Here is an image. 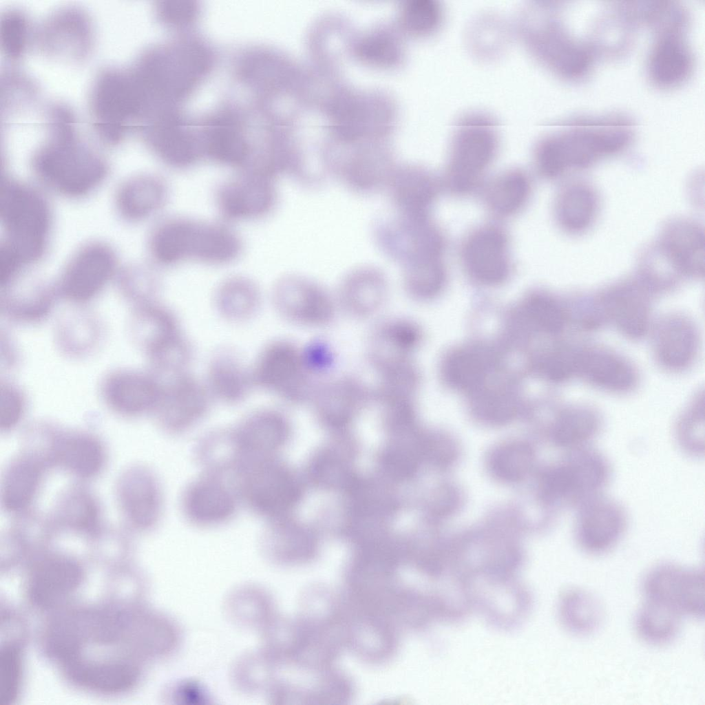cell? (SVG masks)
I'll return each instance as SVG.
<instances>
[{
    "mask_svg": "<svg viewBox=\"0 0 705 705\" xmlns=\"http://www.w3.org/2000/svg\"><path fill=\"white\" fill-rule=\"evenodd\" d=\"M202 151L229 166L249 162L251 148L237 115L224 111L209 117L200 132Z\"/></svg>",
    "mask_w": 705,
    "mask_h": 705,
    "instance_id": "29",
    "label": "cell"
},
{
    "mask_svg": "<svg viewBox=\"0 0 705 705\" xmlns=\"http://www.w3.org/2000/svg\"><path fill=\"white\" fill-rule=\"evenodd\" d=\"M82 580V570L73 560L55 557L45 560L35 569L28 585L31 601L42 608L55 605L75 590Z\"/></svg>",
    "mask_w": 705,
    "mask_h": 705,
    "instance_id": "35",
    "label": "cell"
},
{
    "mask_svg": "<svg viewBox=\"0 0 705 705\" xmlns=\"http://www.w3.org/2000/svg\"><path fill=\"white\" fill-rule=\"evenodd\" d=\"M454 129L448 180L453 190L463 192L471 189L496 155L497 122L492 115L472 111L459 116Z\"/></svg>",
    "mask_w": 705,
    "mask_h": 705,
    "instance_id": "10",
    "label": "cell"
},
{
    "mask_svg": "<svg viewBox=\"0 0 705 705\" xmlns=\"http://www.w3.org/2000/svg\"><path fill=\"white\" fill-rule=\"evenodd\" d=\"M151 246L155 258L165 265L188 258L211 264L228 263L241 251L240 239L229 229L181 218L162 223L154 232Z\"/></svg>",
    "mask_w": 705,
    "mask_h": 705,
    "instance_id": "6",
    "label": "cell"
},
{
    "mask_svg": "<svg viewBox=\"0 0 705 705\" xmlns=\"http://www.w3.org/2000/svg\"><path fill=\"white\" fill-rule=\"evenodd\" d=\"M0 256L1 284L6 286L15 274L21 260L8 245L1 248Z\"/></svg>",
    "mask_w": 705,
    "mask_h": 705,
    "instance_id": "60",
    "label": "cell"
},
{
    "mask_svg": "<svg viewBox=\"0 0 705 705\" xmlns=\"http://www.w3.org/2000/svg\"><path fill=\"white\" fill-rule=\"evenodd\" d=\"M406 268L404 285L411 297L417 299H426L441 289L445 280V271L441 259Z\"/></svg>",
    "mask_w": 705,
    "mask_h": 705,
    "instance_id": "51",
    "label": "cell"
},
{
    "mask_svg": "<svg viewBox=\"0 0 705 705\" xmlns=\"http://www.w3.org/2000/svg\"><path fill=\"white\" fill-rule=\"evenodd\" d=\"M275 198L271 176L256 171H247L229 180L217 193L219 209L230 220L262 216L271 210Z\"/></svg>",
    "mask_w": 705,
    "mask_h": 705,
    "instance_id": "22",
    "label": "cell"
},
{
    "mask_svg": "<svg viewBox=\"0 0 705 705\" xmlns=\"http://www.w3.org/2000/svg\"><path fill=\"white\" fill-rule=\"evenodd\" d=\"M574 374L596 386L616 392L630 390L637 381L636 372L626 359L600 348L575 352Z\"/></svg>",
    "mask_w": 705,
    "mask_h": 705,
    "instance_id": "32",
    "label": "cell"
},
{
    "mask_svg": "<svg viewBox=\"0 0 705 705\" xmlns=\"http://www.w3.org/2000/svg\"><path fill=\"white\" fill-rule=\"evenodd\" d=\"M533 460L531 448L525 443H508L496 449L490 458L493 474L505 481H516L528 472Z\"/></svg>",
    "mask_w": 705,
    "mask_h": 705,
    "instance_id": "50",
    "label": "cell"
},
{
    "mask_svg": "<svg viewBox=\"0 0 705 705\" xmlns=\"http://www.w3.org/2000/svg\"><path fill=\"white\" fill-rule=\"evenodd\" d=\"M655 30V41L647 59V73L656 87L671 89L691 76L694 59L688 43L687 12L674 3L664 5L649 23Z\"/></svg>",
    "mask_w": 705,
    "mask_h": 705,
    "instance_id": "9",
    "label": "cell"
},
{
    "mask_svg": "<svg viewBox=\"0 0 705 705\" xmlns=\"http://www.w3.org/2000/svg\"><path fill=\"white\" fill-rule=\"evenodd\" d=\"M213 307L220 317L233 324L245 323L260 312L262 296L255 282L245 277H233L215 291Z\"/></svg>",
    "mask_w": 705,
    "mask_h": 705,
    "instance_id": "39",
    "label": "cell"
},
{
    "mask_svg": "<svg viewBox=\"0 0 705 705\" xmlns=\"http://www.w3.org/2000/svg\"><path fill=\"white\" fill-rule=\"evenodd\" d=\"M54 455L61 465L84 477L96 474L103 463L101 445L84 434H70L59 438L54 445Z\"/></svg>",
    "mask_w": 705,
    "mask_h": 705,
    "instance_id": "41",
    "label": "cell"
},
{
    "mask_svg": "<svg viewBox=\"0 0 705 705\" xmlns=\"http://www.w3.org/2000/svg\"><path fill=\"white\" fill-rule=\"evenodd\" d=\"M598 198L587 185H573L565 189L556 204L560 225L571 233H580L593 223L598 211Z\"/></svg>",
    "mask_w": 705,
    "mask_h": 705,
    "instance_id": "42",
    "label": "cell"
},
{
    "mask_svg": "<svg viewBox=\"0 0 705 705\" xmlns=\"http://www.w3.org/2000/svg\"><path fill=\"white\" fill-rule=\"evenodd\" d=\"M462 258L467 272L481 283L497 284L508 275L507 239L496 228L485 227L474 232L463 245Z\"/></svg>",
    "mask_w": 705,
    "mask_h": 705,
    "instance_id": "28",
    "label": "cell"
},
{
    "mask_svg": "<svg viewBox=\"0 0 705 705\" xmlns=\"http://www.w3.org/2000/svg\"><path fill=\"white\" fill-rule=\"evenodd\" d=\"M601 419L591 408L576 406L562 411L556 419L551 439L558 447L574 450L586 447L599 433Z\"/></svg>",
    "mask_w": 705,
    "mask_h": 705,
    "instance_id": "40",
    "label": "cell"
},
{
    "mask_svg": "<svg viewBox=\"0 0 705 705\" xmlns=\"http://www.w3.org/2000/svg\"><path fill=\"white\" fill-rule=\"evenodd\" d=\"M251 368L255 388L290 404L310 401L320 383L305 361L302 347L287 339L266 343Z\"/></svg>",
    "mask_w": 705,
    "mask_h": 705,
    "instance_id": "7",
    "label": "cell"
},
{
    "mask_svg": "<svg viewBox=\"0 0 705 705\" xmlns=\"http://www.w3.org/2000/svg\"><path fill=\"white\" fill-rule=\"evenodd\" d=\"M1 214L9 246L21 261L36 259L43 250L49 229L48 207L32 191L6 182L1 193Z\"/></svg>",
    "mask_w": 705,
    "mask_h": 705,
    "instance_id": "11",
    "label": "cell"
},
{
    "mask_svg": "<svg viewBox=\"0 0 705 705\" xmlns=\"http://www.w3.org/2000/svg\"><path fill=\"white\" fill-rule=\"evenodd\" d=\"M403 17L410 32L418 35H430L442 26L444 11L439 1L412 0L405 6Z\"/></svg>",
    "mask_w": 705,
    "mask_h": 705,
    "instance_id": "53",
    "label": "cell"
},
{
    "mask_svg": "<svg viewBox=\"0 0 705 705\" xmlns=\"http://www.w3.org/2000/svg\"><path fill=\"white\" fill-rule=\"evenodd\" d=\"M419 327L412 321L392 317L376 324L366 346L368 363L377 373L410 360L421 341Z\"/></svg>",
    "mask_w": 705,
    "mask_h": 705,
    "instance_id": "26",
    "label": "cell"
},
{
    "mask_svg": "<svg viewBox=\"0 0 705 705\" xmlns=\"http://www.w3.org/2000/svg\"><path fill=\"white\" fill-rule=\"evenodd\" d=\"M211 54L202 43L187 41L143 52L129 67L146 119L171 110L186 98L211 65Z\"/></svg>",
    "mask_w": 705,
    "mask_h": 705,
    "instance_id": "1",
    "label": "cell"
},
{
    "mask_svg": "<svg viewBox=\"0 0 705 705\" xmlns=\"http://www.w3.org/2000/svg\"><path fill=\"white\" fill-rule=\"evenodd\" d=\"M127 333L148 360L150 370L160 377L188 371L194 348L169 306L154 300L132 307Z\"/></svg>",
    "mask_w": 705,
    "mask_h": 705,
    "instance_id": "5",
    "label": "cell"
},
{
    "mask_svg": "<svg viewBox=\"0 0 705 705\" xmlns=\"http://www.w3.org/2000/svg\"><path fill=\"white\" fill-rule=\"evenodd\" d=\"M657 246L678 275L703 276L704 236L696 224L687 220L669 224Z\"/></svg>",
    "mask_w": 705,
    "mask_h": 705,
    "instance_id": "30",
    "label": "cell"
},
{
    "mask_svg": "<svg viewBox=\"0 0 705 705\" xmlns=\"http://www.w3.org/2000/svg\"><path fill=\"white\" fill-rule=\"evenodd\" d=\"M527 177L519 171H510L501 176L491 186L487 202L499 215H509L519 211L529 194Z\"/></svg>",
    "mask_w": 705,
    "mask_h": 705,
    "instance_id": "49",
    "label": "cell"
},
{
    "mask_svg": "<svg viewBox=\"0 0 705 705\" xmlns=\"http://www.w3.org/2000/svg\"><path fill=\"white\" fill-rule=\"evenodd\" d=\"M114 266L112 252L103 246H92L82 251L66 270L60 293L67 301L78 305L87 303L101 291Z\"/></svg>",
    "mask_w": 705,
    "mask_h": 705,
    "instance_id": "25",
    "label": "cell"
},
{
    "mask_svg": "<svg viewBox=\"0 0 705 705\" xmlns=\"http://www.w3.org/2000/svg\"><path fill=\"white\" fill-rule=\"evenodd\" d=\"M200 10L196 2L191 1H162L156 6L159 22L169 27L182 28L193 23Z\"/></svg>",
    "mask_w": 705,
    "mask_h": 705,
    "instance_id": "57",
    "label": "cell"
},
{
    "mask_svg": "<svg viewBox=\"0 0 705 705\" xmlns=\"http://www.w3.org/2000/svg\"><path fill=\"white\" fill-rule=\"evenodd\" d=\"M577 509L576 539L585 551L604 554L620 541L625 532L627 516L616 502L598 496Z\"/></svg>",
    "mask_w": 705,
    "mask_h": 705,
    "instance_id": "21",
    "label": "cell"
},
{
    "mask_svg": "<svg viewBox=\"0 0 705 705\" xmlns=\"http://www.w3.org/2000/svg\"><path fill=\"white\" fill-rule=\"evenodd\" d=\"M302 348L308 366L317 377L332 368L335 362L334 353L324 341H313Z\"/></svg>",
    "mask_w": 705,
    "mask_h": 705,
    "instance_id": "59",
    "label": "cell"
},
{
    "mask_svg": "<svg viewBox=\"0 0 705 705\" xmlns=\"http://www.w3.org/2000/svg\"><path fill=\"white\" fill-rule=\"evenodd\" d=\"M388 288L379 272L366 271L348 276L342 282L336 298L339 309L359 319L378 314L384 307Z\"/></svg>",
    "mask_w": 705,
    "mask_h": 705,
    "instance_id": "36",
    "label": "cell"
},
{
    "mask_svg": "<svg viewBox=\"0 0 705 705\" xmlns=\"http://www.w3.org/2000/svg\"><path fill=\"white\" fill-rule=\"evenodd\" d=\"M233 477L239 498L255 514L269 520L279 518L294 499L291 475L273 456L248 464Z\"/></svg>",
    "mask_w": 705,
    "mask_h": 705,
    "instance_id": "12",
    "label": "cell"
},
{
    "mask_svg": "<svg viewBox=\"0 0 705 705\" xmlns=\"http://www.w3.org/2000/svg\"><path fill=\"white\" fill-rule=\"evenodd\" d=\"M435 192L432 178L421 171H404L395 179L394 199L406 217L425 218Z\"/></svg>",
    "mask_w": 705,
    "mask_h": 705,
    "instance_id": "43",
    "label": "cell"
},
{
    "mask_svg": "<svg viewBox=\"0 0 705 705\" xmlns=\"http://www.w3.org/2000/svg\"><path fill=\"white\" fill-rule=\"evenodd\" d=\"M21 649L7 644L0 651V705H10L16 699L21 682Z\"/></svg>",
    "mask_w": 705,
    "mask_h": 705,
    "instance_id": "55",
    "label": "cell"
},
{
    "mask_svg": "<svg viewBox=\"0 0 705 705\" xmlns=\"http://www.w3.org/2000/svg\"><path fill=\"white\" fill-rule=\"evenodd\" d=\"M516 28L532 57L559 77L578 80L591 71L594 48L573 38L551 14V6H527L518 16Z\"/></svg>",
    "mask_w": 705,
    "mask_h": 705,
    "instance_id": "4",
    "label": "cell"
},
{
    "mask_svg": "<svg viewBox=\"0 0 705 705\" xmlns=\"http://www.w3.org/2000/svg\"><path fill=\"white\" fill-rule=\"evenodd\" d=\"M560 613L567 629L576 635H586L595 632L603 618L602 607L598 600L582 589H571L563 596Z\"/></svg>",
    "mask_w": 705,
    "mask_h": 705,
    "instance_id": "44",
    "label": "cell"
},
{
    "mask_svg": "<svg viewBox=\"0 0 705 705\" xmlns=\"http://www.w3.org/2000/svg\"><path fill=\"white\" fill-rule=\"evenodd\" d=\"M271 300L276 313L294 325L324 328L335 319L336 298L318 284L299 277H287L274 286Z\"/></svg>",
    "mask_w": 705,
    "mask_h": 705,
    "instance_id": "14",
    "label": "cell"
},
{
    "mask_svg": "<svg viewBox=\"0 0 705 705\" xmlns=\"http://www.w3.org/2000/svg\"><path fill=\"white\" fill-rule=\"evenodd\" d=\"M203 381L213 401L227 406L243 403L255 388L251 366L229 347L212 353Z\"/></svg>",
    "mask_w": 705,
    "mask_h": 705,
    "instance_id": "27",
    "label": "cell"
},
{
    "mask_svg": "<svg viewBox=\"0 0 705 705\" xmlns=\"http://www.w3.org/2000/svg\"><path fill=\"white\" fill-rule=\"evenodd\" d=\"M310 401L324 423H344L372 401V388L355 375H343L322 381Z\"/></svg>",
    "mask_w": 705,
    "mask_h": 705,
    "instance_id": "23",
    "label": "cell"
},
{
    "mask_svg": "<svg viewBox=\"0 0 705 705\" xmlns=\"http://www.w3.org/2000/svg\"><path fill=\"white\" fill-rule=\"evenodd\" d=\"M290 423L280 410L262 408L228 428L236 463V472L254 461L273 456L290 433Z\"/></svg>",
    "mask_w": 705,
    "mask_h": 705,
    "instance_id": "16",
    "label": "cell"
},
{
    "mask_svg": "<svg viewBox=\"0 0 705 705\" xmlns=\"http://www.w3.org/2000/svg\"><path fill=\"white\" fill-rule=\"evenodd\" d=\"M224 478L205 472L185 488L181 508L191 523L200 527L218 526L233 517L240 498L234 485Z\"/></svg>",
    "mask_w": 705,
    "mask_h": 705,
    "instance_id": "18",
    "label": "cell"
},
{
    "mask_svg": "<svg viewBox=\"0 0 705 705\" xmlns=\"http://www.w3.org/2000/svg\"><path fill=\"white\" fill-rule=\"evenodd\" d=\"M101 321L85 309L65 315L55 328V343L65 356L79 359L94 352L104 336Z\"/></svg>",
    "mask_w": 705,
    "mask_h": 705,
    "instance_id": "37",
    "label": "cell"
},
{
    "mask_svg": "<svg viewBox=\"0 0 705 705\" xmlns=\"http://www.w3.org/2000/svg\"><path fill=\"white\" fill-rule=\"evenodd\" d=\"M704 429V403L697 400L684 412L677 425L676 439L681 449L693 456L703 455Z\"/></svg>",
    "mask_w": 705,
    "mask_h": 705,
    "instance_id": "54",
    "label": "cell"
},
{
    "mask_svg": "<svg viewBox=\"0 0 705 705\" xmlns=\"http://www.w3.org/2000/svg\"><path fill=\"white\" fill-rule=\"evenodd\" d=\"M31 27L24 12L18 10L6 11L1 19V44L5 55L18 61L30 45Z\"/></svg>",
    "mask_w": 705,
    "mask_h": 705,
    "instance_id": "52",
    "label": "cell"
},
{
    "mask_svg": "<svg viewBox=\"0 0 705 705\" xmlns=\"http://www.w3.org/2000/svg\"><path fill=\"white\" fill-rule=\"evenodd\" d=\"M681 617L677 612L664 604L646 600L635 615V630L639 636L649 644H666L677 636Z\"/></svg>",
    "mask_w": 705,
    "mask_h": 705,
    "instance_id": "45",
    "label": "cell"
},
{
    "mask_svg": "<svg viewBox=\"0 0 705 705\" xmlns=\"http://www.w3.org/2000/svg\"><path fill=\"white\" fill-rule=\"evenodd\" d=\"M378 380L372 388V401L381 406L387 403L413 399L419 375L410 360L377 373Z\"/></svg>",
    "mask_w": 705,
    "mask_h": 705,
    "instance_id": "48",
    "label": "cell"
},
{
    "mask_svg": "<svg viewBox=\"0 0 705 705\" xmlns=\"http://www.w3.org/2000/svg\"><path fill=\"white\" fill-rule=\"evenodd\" d=\"M601 304L605 315L624 334L638 338L645 333L650 308L642 285L635 282L618 284L604 293Z\"/></svg>",
    "mask_w": 705,
    "mask_h": 705,
    "instance_id": "33",
    "label": "cell"
},
{
    "mask_svg": "<svg viewBox=\"0 0 705 705\" xmlns=\"http://www.w3.org/2000/svg\"><path fill=\"white\" fill-rule=\"evenodd\" d=\"M655 349L660 362L671 370H682L693 363L699 348V335L693 322L682 315L663 319L655 334Z\"/></svg>",
    "mask_w": 705,
    "mask_h": 705,
    "instance_id": "34",
    "label": "cell"
},
{
    "mask_svg": "<svg viewBox=\"0 0 705 705\" xmlns=\"http://www.w3.org/2000/svg\"><path fill=\"white\" fill-rule=\"evenodd\" d=\"M65 520L79 530H90L96 525L97 510L93 501L83 494L72 495L63 507Z\"/></svg>",
    "mask_w": 705,
    "mask_h": 705,
    "instance_id": "58",
    "label": "cell"
},
{
    "mask_svg": "<svg viewBox=\"0 0 705 705\" xmlns=\"http://www.w3.org/2000/svg\"><path fill=\"white\" fill-rule=\"evenodd\" d=\"M26 396L16 383L7 379L1 382L0 428L8 430L14 427L22 417Z\"/></svg>",
    "mask_w": 705,
    "mask_h": 705,
    "instance_id": "56",
    "label": "cell"
},
{
    "mask_svg": "<svg viewBox=\"0 0 705 705\" xmlns=\"http://www.w3.org/2000/svg\"><path fill=\"white\" fill-rule=\"evenodd\" d=\"M164 183L152 177L130 180L120 191L118 202L120 211L127 217L139 219L158 209L166 198Z\"/></svg>",
    "mask_w": 705,
    "mask_h": 705,
    "instance_id": "46",
    "label": "cell"
},
{
    "mask_svg": "<svg viewBox=\"0 0 705 705\" xmlns=\"http://www.w3.org/2000/svg\"><path fill=\"white\" fill-rule=\"evenodd\" d=\"M162 379V392L154 413L166 432L185 433L205 418L213 400L204 381L189 370Z\"/></svg>",
    "mask_w": 705,
    "mask_h": 705,
    "instance_id": "13",
    "label": "cell"
},
{
    "mask_svg": "<svg viewBox=\"0 0 705 705\" xmlns=\"http://www.w3.org/2000/svg\"><path fill=\"white\" fill-rule=\"evenodd\" d=\"M48 140L34 158L38 173L51 185L70 196L92 190L103 179V160L82 141L76 119L66 105L56 103L47 109Z\"/></svg>",
    "mask_w": 705,
    "mask_h": 705,
    "instance_id": "3",
    "label": "cell"
},
{
    "mask_svg": "<svg viewBox=\"0 0 705 705\" xmlns=\"http://www.w3.org/2000/svg\"><path fill=\"white\" fill-rule=\"evenodd\" d=\"M162 379L152 370L116 368L105 373L98 385L100 399L112 411L135 417L154 412Z\"/></svg>",
    "mask_w": 705,
    "mask_h": 705,
    "instance_id": "17",
    "label": "cell"
},
{
    "mask_svg": "<svg viewBox=\"0 0 705 705\" xmlns=\"http://www.w3.org/2000/svg\"><path fill=\"white\" fill-rule=\"evenodd\" d=\"M555 469L562 503L576 508L600 496L610 478L606 458L587 446L571 450Z\"/></svg>",
    "mask_w": 705,
    "mask_h": 705,
    "instance_id": "20",
    "label": "cell"
},
{
    "mask_svg": "<svg viewBox=\"0 0 705 705\" xmlns=\"http://www.w3.org/2000/svg\"><path fill=\"white\" fill-rule=\"evenodd\" d=\"M89 109L94 129L108 144H117L137 129L140 106L128 68L107 67L98 73L90 91Z\"/></svg>",
    "mask_w": 705,
    "mask_h": 705,
    "instance_id": "8",
    "label": "cell"
},
{
    "mask_svg": "<svg viewBox=\"0 0 705 705\" xmlns=\"http://www.w3.org/2000/svg\"><path fill=\"white\" fill-rule=\"evenodd\" d=\"M39 33V44L48 55L81 61L92 49L93 33L90 21L77 9L54 12L43 23Z\"/></svg>",
    "mask_w": 705,
    "mask_h": 705,
    "instance_id": "24",
    "label": "cell"
},
{
    "mask_svg": "<svg viewBox=\"0 0 705 705\" xmlns=\"http://www.w3.org/2000/svg\"><path fill=\"white\" fill-rule=\"evenodd\" d=\"M119 494L123 508L134 525L147 529L157 524L162 512V493L149 470L138 467L127 472L120 482Z\"/></svg>",
    "mask_w": 705,
    "mask_h": 705,
    "instance_id": "31",
    "label": "cell"
},
{
    "mask_svg": "<svg viewBox=\"0 0 705 705\" xmlns=\"http://www.w3.org/2000/svg\"><path fill=\"white\" fill-rule=\"evenodd\" d=\"M189 121L171 110L153 117L139 129L165 162L176 168H186L202 152L200 134L194 131Z\"/></svg>",
    "mask_w": 705,
    "mask_h": 705,
    "instance_id": "19",
    "label": "cell"
},
{
    "mask_svg": "<svg viewBox=\"0 0 705 705\" xmlns=\"http://www.w3.org/2000/svg\"><path fill=\"white\" fill-rule=\"evenodd\" d=\"M633 140L631 124L615 116L567 122L561 130L541 138L535 158L539 171L548 178L567 171L587 168L626 149Z\"/></svg>",
    "mask_w": 705,
    "mask_h": 705,
    "instance_id": "2",
    "label": "cell"
},
{
    "mask_svg": "<svg viewBox=\"0 0 705 705\" xmlns=\"http://www.w3.org/2000/svg\"><path fill=\"white\" fill-rule=\"evenodd\" d=\"M65 666L72 682L101 693L124 692L132 686L137 676L131 665L122 662H91L79 657Z\"/></svg>",
    "mask_w": 705,
    "mask_h": 705,
    "instance_id": "38",
    "label": "cell"
},
{
    "mask_svg": "<svg viewBox=\"0 0 705 705\" xmlns=\"http://www.w3.org/2000/svg\"><path fill=\"white\" fill-rule=\"evenodd\" d=\"M642 591L646 600L664 604L681 616H704V573L699 569H686L662 563L645 576Z\"/></svg>",
    "mask_w": 705,
    "mask_h": 705,
    "instance_id": "15",
    "label": "cell"
},
{
    "mask_svg": "<svg viewBox=\"0 0 705 705\" xmlns=\"http://www.w3.org/2000/svg\"><path fill=\"white\" fill-rule=\"evenodd\" d=\"M37 461L24 458L10 466L2 485V502L8 509L14 511L26 506L32 500L41 476Z\"/></svg>",
    "mask_w": 705,
    "mask_h": 705,
    "instance_id": "47",
    "label": "cell"
}]
</instances>
